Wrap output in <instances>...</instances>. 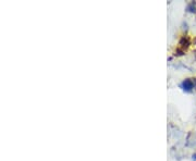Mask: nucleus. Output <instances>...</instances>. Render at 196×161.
Here are the masks:
<instances>
[{"label": "nucleus", "mask_w": 196, "mask_h": 161, "mask_svg": "<svg viewBox=\"0 0 196 161\" xmlns=\"http://www.w3.org/2000/svg\"><path fill=\"white\" fill-rule=\"evenodd\" d=\"M181 87L183 89H184L186 93H190V91H192L194 89V87H195V84H194V81L191 79H185L184 82L181 84Z\"/></svg>", "instance_id": "nucleus-1"}, {"label": "nucleus", "mask_w": 196, "mask_h": 161, "mask_svg": "<svg viewBox=\"0 0 196 161\" xmlns=\"http://www.w3.org/2000/svg\"><path fill=\"white\" fill-rule=\"evenodd\" d=\"M190 45V39L189 37H182L181 40H180V47L182 48V50H184V49H186L187 47H189Z\"/></svg>", "instance_id": "nucleus-2"}]
</instances>
